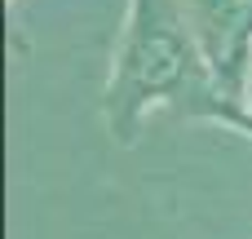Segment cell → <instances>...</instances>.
<instances>
[{"label": "cell", "instance_id": "cell-1", "mask_svg": "<svg viewBox=\"0 0 252 239\" xmlns=\"http://www.w3.org/2000/svg\"><path fill=\"white\" fill-rule=\"evenodd\" d=\"M159 102H177L190 115H213L221 124H235L208 71L186 0H128V22L120 31L102 102L111 137L133 142L146 111Z\"/></svg>", "mask_w": 252, "mask_h": 239}, {"label": "cell", "instance_id": "cell-2", "mask_svg": "<svg viewBox=\"0 0 252 239\" xmlns=\"http://www.w3.org/2000/svg\"><path fill=\"white\" fill-rule=\"evenodd\" d=\"M195 35L204 44L208 71L217 80L221 102L235 115V129L252 133L248 106V67H252V0H186Z\"/></svg>", "mask_w": 252, "mask_h": 239}, {"label": "cell", "instance_id": "cell-3", "mask_svg": "<svg viewBox=\"0 0 252 239\" xmlns=\"http://www.w3.org/2000/svg\"><path fill=\"white\" fill-rule=\"evenodd\" d=\"M248 106H252V67H248Z\"/></svg>", "mask_w": 252, "mask_h": 239}]
</instances>
